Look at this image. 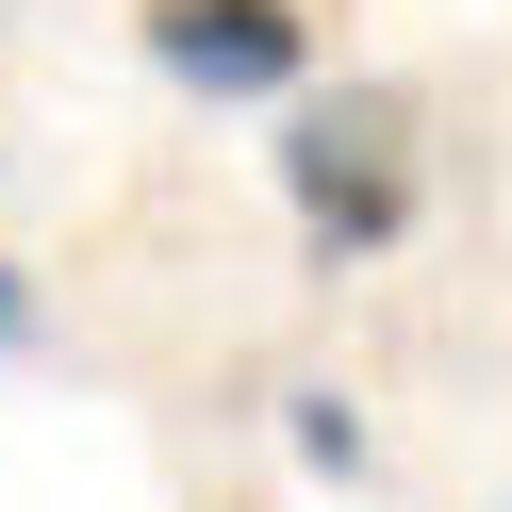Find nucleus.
Here are the masks:
<instances>
[{"instance_id": "nucleus-1", "label": "nucleus", "mask_w": 512, "mask_h": 512, "mask_svg": "<svg viewBox=\"0 0 512 512\" xmlns=\"http://www.w3.org/2000/svg\"><path fill=\"white\" fill-rule=\"evenodd\" d=\"M281 199H298V232L331 248V265H380V248L413 232V199H430V100L413 83H331V100H281Z\"/></svg>"}, {"instance_id": "nucleus-2", "label": "nucleus", "mask_w": 512, "mask_h": 512, "mask_svg": "<svg viewBox=\"0 0 512 512\" xmlns=\"http://www.w3.org/2000/svg\"><path fill=\"white\" fill-rule=\"evenodd\" d=\"M133 50L182 100H298L314 83V0H133Z\"/></svg>"}, {"instance_id": "nucleus-3", "label": "nucleus", "mask_w": 512, "mask_h": 512, "mask_svg": "<svg viewBox=\"0 0 512 512\" xmlns=\"http://www.w3.org/2000/svg\"><path fill=\"white\" fill-rule=\"evenodd\" d=\"M298 463L347 479V463H364V413H347V397H298Z\"/></svg>"}, {"instance_id": "nucleus-4", "label": "nucleus", "mask_w": 512, "mask_h": 512, "mask_svg": "<svg viewBox=\"0 0 512 512\" xmlns=\"http://www.w3.org/2000/svg\"><path fill=\"white\" fill-rule=\"evenodd\" d=\"M17 331H34V281H17V265H0V347H17Z\"/></svg>"}]
</instances>
